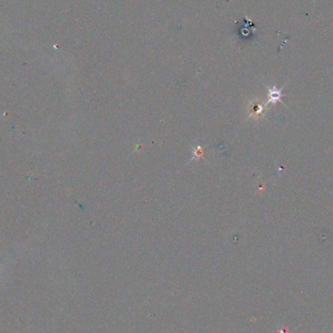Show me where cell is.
I'll use <instances>...</instances> for the list:
<instances>
[{
  "instance_id": "cell-3",
  "label": "cell",
  "mask_w": 333,
  "mask_h": 333,
  "mask_svg": "<svg viewBox=\"0 0 333 333\" xmlns=\"http://www.w3.org/2000/svg\"><path fill=\"white\" fill-rule=\"evenodd\" d=\"M203 152H204V149L201 145H197L196 147H194L193 149V156H192V160H195V159H199L202 155H203Z\"/></svg>"
},
{
  "instance_id": "cell-2",
  "label": "cell",
  "mask_w": 333,
  "mask_h": 333,
  "mask_svg": "<svg viewBox=\"0 0 333 333\" xmlns=\"http://www.w3.org/2000/svg\"><path fill=\"white\" fill-rule=\"evenodd\" d=\"M264 112V105L259 101H252V104H250V118H258L263 115Z\"/></svg>"
},
{
  "instance_id": "cell-1",
  "label": "cell",
  "mask_w": 333,
  "mask_h": 333,
  "mask_svg": "<svg viewBox=\"0 0 333 333\" xmlns=\"http://www.w3.org/2000/svg\"><path fill=\"white\" fill-rule=\"evenodd\" d=\"M267 89H268V94H269V100L267 101V104L268 103H274L275 104L279 101L284 103L283 100H282V97L284 96V95H283V88L278 89L276 86H273V87H268L267 86Z\"/></svg>"
}]
</instances>
